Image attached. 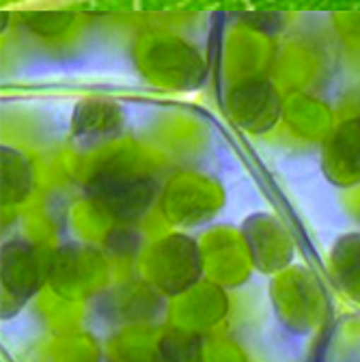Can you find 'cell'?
Here are the masks:
<instances>
[{
  "instance_id": "6da1fadb",
  "label": "cell",
  "mask_w": 360,
  "mask_h": 362,
  "mask_svg": "<svg viewBox=\"0 0 360 362\" xmlns=\"http://www.w3.org/2000/svg\"><path fill=\"white\" fill-rule=\"evenodd\" d=\"M95 192L100 194L106 207L123 218L143 211L151 199L149 184L145 179H132V177H117L106 175L95 184Z\"/></svg>"
},
{
  "instance_id": "7a4b0ae2",
  "label": "cell",
  "mask_w": 360,
  "mask_h": 362,
  "mask_svg": "<svg viewBox=\"0 0 360 362\" xmlns=\"http://www.w3.org/2000/svg\"><path fill=\"white\" fill-rule=\"evenodd\" d=\"M330 156L339 170L360 175V119L339 127L330 145Z\"/></svg>"
}]
</instances>
